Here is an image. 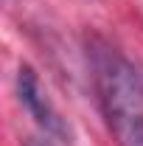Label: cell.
<instances>
[{
  "instance_id": "1",
  "label": "cell",
  "mask_w": 143,
  "mask_h": 146,
  "mask_svg": "<svg viewBox=\"0 0 143 146\" xmlns=\"http://www.w3.org/2000/svg\"><path fill=\"white\" fill-rule=\"evenodd\" d=\"M98 107L115 146H143V73L118 48L95 39L90 45Z\"/></svg>"
},
{
  "instance_id": "2",
  "label": "cell",
  "mask_w": 143,
  "mask_h": 146,
  "mask_svg": "<svg viewBox=\"0 0 143 146\" xmlns=\"http://www.w3.org/2000/svg\"><path fill=\"white\" fill-rule=\"evenodd\" d=\"M17 98L25 107V112L36 121V127L45 132V138L59 141V143L73 141V129L68 124V118H62V112L51 101L45 84L39 82V76L31 65H20V70H17Z\"/></svg>"
},
{
  "instance_id": "3",
  "label": "cell",
  "mask_w": 143,
  "mask_h": 146,
  "mask_svg": "<svg viewBox=\"0 0 143 146\" xmlns=\"http://www.w3.org/2000/svg\"><path fill=\"white\" fill-rule=\"evenodd\" d=\"M25 146H54V143H51V141H45V138H28Z\"/></svg>"
}]
</instances>
